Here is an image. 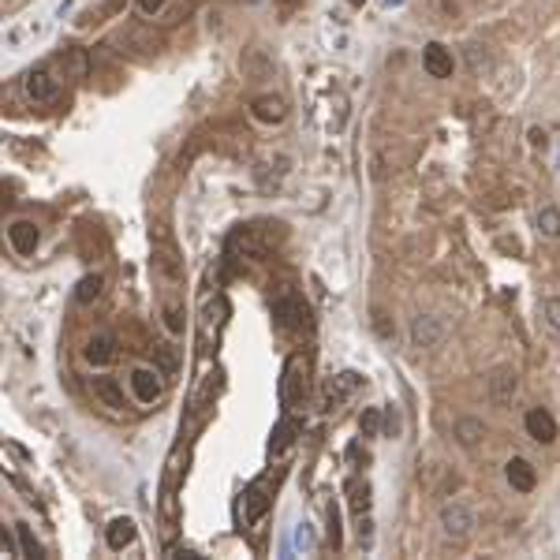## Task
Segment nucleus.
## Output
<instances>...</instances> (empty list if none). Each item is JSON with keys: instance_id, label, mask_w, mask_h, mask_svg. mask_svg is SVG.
<instances>
[{"instance_id": "1", "label": "nucleus", "mask_w": 560, "mask_h": 560, "mask_svg": "<svg viewBox=\"0 0 560 560\" xmlns=\"http://www.w3.org/2000/svg\"><path fill=\"white\" fill-rule=\"evenodd\" d=\"M475 527H478V516L467 501H448L441 508V530H445L452 542H467L475 534Z\"/></svg>"}, {"instance_id": "2", "label": "nucleus", "mask_w": 560, "mask_h": 560, "mask_svg": "<svg viewBox=\"0 0 560 560\" xmlns=\"http://www.w3.org/2000/svg\"><path fill=\"white\" fill-rule=\"evenodd\" d=\"M127 385H131V396L138 403H157L165 396V374L157 367H135Z\"/></svg>"}, {"instance_id": "3", "label": "nucleus", "mask_w": 560, "mask_h": 560, "mask_svg": "<svg viewBox=\"0 0 560 560\" xmlns=\"http://www.w3.org/2000/svg\"><path fill=\"white\" fill-rule=\"evenodd\" d=\"M273 321H277L284 333H299V329H306L310 310L299 295H280L277 303H273Z\"/></svg>"}, {"instance_id": "4", "label": "nucleus", "mask_w": 560, "mask_h": 560, "mask_svg": "<svg viewBox=\"0 0 560 560\" xmlns=\"http://www.w3.org/2000/svg\"><path fill=\"white\" fill-rule=\"evenodd\" d=\"M445 333H448V325H445V318H437V314H422V318L411 321V344L415 347H437L441 340H445Z\"/></svg>"}, {"instance_id": "5", "label": "nucleus", "mask_w": 560, "mask_h": 560, "mask_svg": "<svg viewBox=\"0 0 560 560\" xmlns=\"http://www.w3.org/2000/svg\"><path fill=\"white\" fill-rule=\"evenodd\" d=\"M56 94H60V83L49 68H34L27 75V97L34 105H49V101H56Z\"/></svg>"}, {"instance_id": "6", "label": "nucleus", "mask_w": 560, "mask_h": 560, "mask_svg": "<svg viewBox=\"0 0 560 560\" xmlns=\"http://www.w3.org/2000/svg\"><path fill=\"white\" fill-rule=\"evenodd\" d=\"M83 359L90 362L94 370H105L109 362L116 359V336L112 333H94L83 347Z\"/></svg>"}, {"instance_id": "7", "label": "nucleus", "mask_w": 560, "mask_h": 560, "mask_svg": "<svg viewBox=\"0 0 560 560\" xmlns=\"http://www.w3.org/2000/svg\"><path fill=\"white\" fill-rule=\"evenodd\" d=\"M8 243H11V251L16 254H34L37 251V243H42V232H37V225L34 220H11L8 225Z\"/></svg>"}, {"instance_id": "8", "label": "nucleus", "mask_w": 560, "mask_h": 560, "mask_svg": "<svg viewBox=\"0 0 560 560\" xmlns=\"http://www.w3.org/2000/svg\"><path fill=\"white\" fill-rule=\"evenodd\" d=\"M523 426H527V437L538 441V445H553V441H556V419L545 407H530Z\"/></svg>"}, {"instance_id": "9", "label": "nucleus", "mask_w": 560, "mask_h": 560, "mask_svg": "<svg viewBox=\"0 0 560 560\" xmlns=\"http://www.w3.org/2000/svg\"><path fill=\"white\" fill-rule=\"evenodd\" d=\"M504 478H508V486H512L516 493H530L534 486H538V471H534V463L523 460V455H512V460L504 463Z\"/></svg>"}, {"instance_id": "10", "label": "nucleus", "mask_w": 560, "mask_h": 560, "mask_svg": "<svg viewBox=\"0 0 560 560\" xmlns=\"http://www.w3.org/2000/svg\"><path fill=\"white\" fill-rule=\"evenodd\" d=\"M422 68H426V75L429 79H448L452 75V49H445L441 42H429L426 49H422Z\"/></svg>"}, {"instance_id": "11", "label": "nucleus", "mask_w": 560, "mask_h": 560, "mask_svg": "<svg viewBox=\"0 0 560 560\" xmlns=\"http://www.w3.org/2000/svg\"><path fill=\"white\" fill-rule=\"evenodd\" d=\"M135 538H138V527H135L131 516H116L112 523L105 527V545H109L112 553H124Z\"/></svg>"}, {"instance_id": "12", "label": "nucleus", "mask_w": 560, "mask_h": 560, "mask_svg": "<svg viewBox=\"0 0 560 560\" xmlns=\"http://www.w3.org/2000/svg\"><path fill=\"white\" fill-rule=\"evenodd\" d=\"M516 374L512 370H493V377H489V400L497 403V407H504V403H512V396H516Z\"/></svg>"}, {"instance_id": "13", "label": "nucleus", "mask_w": 560, "mask_h": 560, "mask_svg": "<svg viewBox=\"0 0 560 560\" xmlns=\"http://www.w3.org/2000/svg\"><path fill=\"white\" fill-rule=\"evenodd\" d=\"M359 381H362V377H359L355 370H344V374H336L333 381H329V388H325V400H329V407H333V403H340V400H347V396L359 388Z\"/></svg>"}, {"instance_id": "14", "label": "nucleus", "mask_w": 560, "mask_h": 560, "mask_svg": "<svg viewBox=\"0 0 560 560\" xmlns=\"http://www.w3.org/2000/svg\"><path fill=\"white\" fill-rule=\"evenodd\" d=\"M94 396L112 411H124V385L116 377H94Z\"/></svg>"}, {"instance_id": "15", "label": "nucleus", "mask_w": 560, "mask_h": 560, "mask_svg": "<svg viewBox=\"0 0 560 560\" xmlns=\"http://www.w3.org/2000/svg\"><path fill=\"white\" fill-rule=\"evenodd\" d=\"M251 112H254L258 124H284V116H288V109H284L280 97H258L251 105Z\"/></svg>"}, {"instance_id": "16", "label": "nucleus", "mask_w": 560, "mask_h": 560, "mask_svg": "<svg viewBox=\"0 0 560 560\" xmlns=\"http://www.w3.org/2000/svg\"><path fill=\"white\" fill-rule=\"evenodd\" d=\"M482 437H486V422H482V419H471V415L455 419V441H460L463 448H475Z\"/></svg>"}, {"instance_id": "17", "label": "nucleus", "mask_w": 560, "mask_h": 560, "mask_svg": "<svg viewBox=\"0 0 560 560\" xmlns=\"http://www.w3.org/2000/svg\"><path fill=\"white\" fill-rule=\"evenodd\" d=\"M295 434H299V422H295V419H280V422H277V429H273L269 452H273V455L288 452V448H292V441H295Z\"/></svg>"}, {"instance_id": "18", "label": "nucleus", "mask_w": 560, "mask_h": 560, "mask_svg": "<svg viewBox=\"0 0 560 560\" xmlns=\"http://www.w3.org/2000/svg\"><path fill=\"white\" fill-rule=\"evenodd\" d=\"M101 288H105L101 273H90V277H83L79 284H75V303H79V306H90V303H94V299L101 295Z\"/></svg>"}, {"instance_id": "19", "label": "nucleus", "mask_w": 560, "mask_h": 560, "mask_svg": "<svg viewBox=\"0 0 560 560\" xmlns=\"http://www.w3.org/2000/svg\"><path fill=\"white\" fill-rule=\"evenodd\" d=\"M538 232L545 239H560V210L556 205H542L538 210Z\"/></svg>"}, {"instance_id": "20", "label": "nucleus", "mask_w": 560, "mask_h": 560, "mask_svg": "<svg viewBox=\"0 0 560 560\" xmlns=\"http://www.w3.org/2000/svg\"><path fill=\"white\" fill-rule=\"evenodd\" d=\"M381 426H385V411L381 407H367V411H362V422H359L362 437H381Z\"/></svg>"}, {"instance_id": "21", "label": "nucleus", "mask_w": 560, "mask_h": 560, "mask_svg": "<svg viewBox=\"0 0 560 560\" xmlns=\"http://www.w3.org/2000/svg\"><path fill=\"white\" fill-rule=\"evenodd\" d=\"M542 321L549 325V333H553V336H560V295L542 299Z\"/></svg>"}, {"instance_id": "22", "label": "nucleus", "mask_w": 560, "mask_h": 560, "mask_svg": "<svg viewBox=\"0 0 560 560\" xmlns=\"http://www.w3.org/2000/svg\"><path fill=\"white\" fill-rule=\"evenodd\" d=\"M246 497H251V519H258L266 512V478H258L251 489H246Z\"/></svg>"}, {"instance_id": "23", "label": "nucleus", "mask_w": 560, "mask_h": 560, "mask_svg": "<svg viewBox=\"0 0 560 560\" xmlns=\"http://www.w3.org/2000/svg\"><path fill=\"white\" fill-rule=\"evenodd\" d=\"M16 534H19V549H23V556H42V545L34 542V534H30L27 523H16Z\"/></svg>"}, {"instance_id": "24", "label": "nucleus", "mask_w": 560, "mask_h": 560, "mask_svg": "<svg viewBox=\"0 0 560 560\" xmlns=\"http://www.w3.org/2000/svg\"><path fill=\"white\" fill-rule=\"evenodd\" d=\"M165 329L172 333V336L184 333V310H179L176 303H168V306H165Z\"/></svg>"}, {"instance_id": "25", "label": "nucleus", "mask_w": 560, "mask_h": 560, "mask_svg": "<svg viewBox=\"0 0 560 560\" xmlns=\"http://www.w3.org/2000/svg\"><path fill=\"white\" fill-rule=\"evenodd\" d=\"M295 549H303V553L314 549V534H310V527H306V523H299V527H295Z\"/></svg>"}, {"instance_id": "26", "label": "nucleus", "mask_w": 560, "mask_h": 560, "mask_svg": "<svg viewBox=\"0 0 560 560\" xmlns=\"http://www.w3.org/2000/svg\"><path fill=\"white\" fill-rule=\"evenodd\" d=\"M359 545L362 549H374V523L362 519V516H359Z\"/></svg>"}, {"instance_id": "27", "label": "nucleus", "mask_w": 560, "mask_h": 560, "mask_svg": "<svg viewBox=\"0 0 560 560\" xmlns=\"http://www.w3.org/2000/svg\"><path fill=\"white\" fill-rule=\"evenodd\" d=\"M157 370H161L165 377H172V374H176V359H172V351H168V347H161V351H157Z\"/></svg>"}, {"instance_id": "28", "label": "nucleus", "mask_w": 560, "mask_h": 560, "mask_svg": "<svg viewBox=\"0 0 560 560\" xmlns=\"http://www.w3.org/2000/svg\"><path fill=\"white\" fill-rule=\"evenodd\" d=\"M329 538L333 545H340V512L336 508H329Z\"/></svg>"}, {"instance_id": "29", "label": "nucleus", "mask_w": 560, "mask_h": 560, "mask_svg": "<svg viewBox=\"0 0 560 560\" xmlns=\"http://www.w3.org/2000/svg\"><path fill=\"white\" fill-rule=\"evenodd\" d=\"M161 8H165V0H138V11H142V16H157Z\"/></svg>"}, {"instance_id": "30", "label": "nucleus", "mask_w": 560, "mask_h": 560, "mask_svg": "<svg viewBox=\"0 0 560 560\" xmlns=\"http://www.w3.org/2000/svg\"><path fill=\"white\" fill-rule=\"evenodd\" d=\"M527 138H530V146H534V150H538V146H545V142H549V135H545L542 127H530V131H527Z\"/></svg>"}, {"instance_id": "31", "label": "nucleus", "mask_w": 560, "mask_h": 560, "mask_svg": "<svg viewBox=\"0 0 560 560\" xmlns=\"http://www.w3.org/2000/svg\"><path fill=\"white\" fill-rule=\"evenodd\" d=\"M385 426H388V434L396 437V434H400V415H396V411H385Z\"/></svg>"}, {"instance_id": "32", "label": "nucleus", "mask_w": 560, "mask_h": 560, "mask_svg": "<svg viewBox=\"0 0 560 560\" xmlns=\"http://www.w3.org/2000/svg\"><path fill=\"white\" fill-rule=\"evenodd\" d=\"M400 4H403V0H385V8H400Z\"/></svg>"}, {"instance_id": "33", "label": "nucleus", "mask_w": 560, "mask_h": 560, "mask_svg": "<svg viewBox=\"0 0 560 560\" xmlns=\"http://www.w3.org/2000/svg\"><path fill=\"white\" fill-rule=\"evenodd\" d=\"M347 4H355V8H362V4H367V0H347Z\"/></svg>"}]
</instances>
